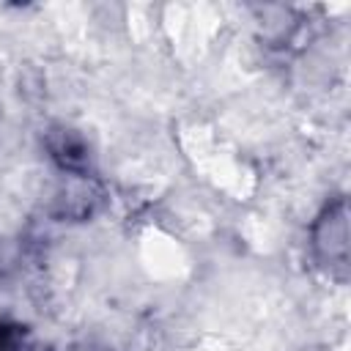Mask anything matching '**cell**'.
Returning a JSON list of instances; mask_svg holds the SVG:
<instances>
[{
	"label": "cell",
	"mask_w": 351,
	"mask_h": 351,
	"mask_svg": "<svg viewBox=\"0 0 351 351\" xmlns=\"http://www.w3.org/2000/svg\"><path fill=\"white\" fill-rule=\"evenodd\" d=\"M313 250L318 263L332 274V277H346L348 269V214H346V200H335L332 206L324 208L318 222L313 225Z\"/></svg>",
	"instance_id": "1"
},
{
	"label": "cell",
	"mask_w": 351,
	"mask_h": 351,
	"mask_svg": "<svg viewBox=\"0 0 351 351\" xmlns=\"http://www.w3.org/2000/svg\"><path fill=\"white\" fill-rule=\"evenodd\" d=\"M0 351H33L27 329L19 324L0 321Z\"/></svg>",
	"instance_id": "2"
}]
</instances>
